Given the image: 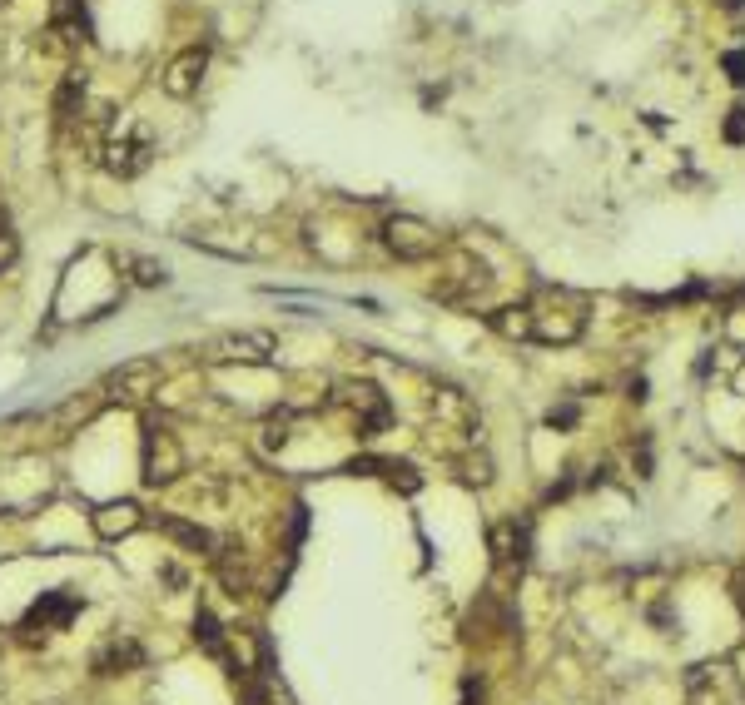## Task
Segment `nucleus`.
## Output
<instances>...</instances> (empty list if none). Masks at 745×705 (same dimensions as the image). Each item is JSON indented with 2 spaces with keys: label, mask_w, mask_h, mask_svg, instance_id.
Masks as SVG:
<instances>
[{
  "label": "nucleus",
  "mask_w": 745,
  "mask_h": 705,
  "mask_svg": "<svg viewBox=\"0 0 745 705\" xmlns=\"http://www.w3.org/2000/svg\"><path fill=\"white\" fill-rule=\"evenodd\" d=\"M378 239H383V249H388L393 259H403V264H428V259H438L447 249L438 224H428V219H418V214H388L383 229H378Z\"/></svg>",
  "instance_id": "nucleus-1"
},
{
  "label": "nucleus",
  "mask_w": 745,
  "mask_h": 705,
  "mask_svg": "<svg viewBox=\"0 0 745 705\" xmlns=\"http://www.w3.org/2000/svg\"><path fill=\"white\" fill-rule=\"evenodd\" d=\"M140 472H145V487H169V482H179V472H184V447H179V437L169 432L164 418H145Z\"/></svg>",
  "instance_id": "nucleus-2"
},
{
  "label": "nucleus",
  "mask_w": 745,
  "mask_h": 705,
  "mask_svg": "<svg viewBox=\"0 0 745 705\" xmlns=\"http://www.w3.org/2000/svg\"><path fill=\"white\" fill-rule=\"evenodd\" d=\"M204 358H209V363H249V368H264V363H274V338L259 333V328L219 333V338L204 343Z\"/></svg>",
  "instance_id": "nucleus-3"
},
{
  "label": "nucleus",
  "mask_w": 745,
  "mask_h": 705,
  "mask_svg": "<svg viewBox=\"0 0 745 705\" xmlns=\"http://www.w3.org/2000/svg\"><path fill=\"white\" fill-rule=\"evenodd\" d=\"M100 154H105V169L115 179H135V174H145L149 159H154V135H149L145 125H130V130L110 135Z\"/></svg>",
  "instance_id": "nucleus-4"
},
{
  "label": "nucleus",
  "mask_w": 745,
  "mask_h": 705,
  "mask_svg": "<svg viewBox=\"0 0 745 705\" xmlns=\"http://www.w3.org/2000/svg\"><path fill=\"white\" fill-rule=\"evenodd\" d=\"M204 70H209V45H189V50H179V55L164 65L159 90H164L169 100H194L199 85H204Z\"/></svg>",
  "instance_id": "nucleus-5"
},
{
  "label": "nucleus",
  "mask_w": 745,
  "mask_h": 705,
  "mask_svg": "<svg viewBox=\"0 0 745 705\" xmlns=\"http://www.w3.org/2000/svg\"><path fill=\"white\" fill-rule=\"evenodd\" d=\"M110 398L115 403H149L154 393H159V363L154 358H130V363H120L115 373H110Z\"/></svg>",
  "instance_id": "nucleus-6"
},
{
  "label": "nucleus",
  "mask_w": 745,
  "mask_h": 705,
  "mask_svg": "<svg viewBox=\"0 0 745 705\" xmlns=\"http://www.w3.org/2000/svg\"><path fill=\"white\" fill-rule=\"evenodd\" d=\"M140 666H145V646H140L130 631L105 636V641L95 646V656H90V671H95V676H130V671H140Z\"/></svg>",
  "instance_id": "nucleus-7"
},
{
  "label": "nucleus",
  "mask_w": 745,
  "mask_h": 705,
  "mask_svg": "<svg viewBox=\"0 0 745 705\" xmlns=\"http://www.w3.org/2000/svg\"><path fill=\"white\" fill-rule=\"evenodd\" d=\"M338 403L353 413L358 437H373L378 427H388V398H383L373 383H343V388H338Z\"/></svg>",
  "instance_id": "nucleus-8"
},
{
  "label": "nucleus",
  "mask_w": 745,
  "mask_h": 705,
  "mask_svg": "<svg viewBox=\"0 0 745 705\" xmlns=\"http://www.w3.org/2000/svg\"><path fill=\"white\" fill-rule=\"evenodd\" d=\"M85 40H90V10H85V0H55L50 5V45L80 50Z\"/></svg>",
  "instance_id": "nucleus-9"
},
{
  "label": "nucleus",
  "mask_w": 745,
  "mask_h": 705,
  "mask_svg": "<svg viewBox=\"0 0 745 705\" xmlns=\"http://www.w3.org/2000/svg\"><path fill=\"white\" fill-rule=\"evenodd\" d=\"M194 641H199V651H204V656H214V661H219L234 681H244V676H249V666H239V661H234V651H229V636H224L219 616H214V611H204V606H199V616H194Z\"/></svg>",
  "instance_id": "nucleus-10"
},
{
  "label": "nucleus",
  "mask_w": 745,
  "mask_h": 705,
  "mask_svg": "<svg viewBox=\"0 0 745 705\" xmlns=\"http://www.w3.org/2000/svg\"><path fill=\"white\" fill-rule=\"evenodd\" d=\"M80 611V596L75 591H45L30 611H25V626L20 631H60V626H70V616Z\"/></svg>",
  "instance_id": "nucleus-11"
},
{
  "label": "nucleus",
  "mask_w": 745,
  "mask_h": 705,
  "mask_svg": "<svg viewBox=\"0 0 745 705\" xmlns=\"http://www.w3.org/2000/svg\"><path fill=\"white\" fill-rule=\"evenodd\" d=\"M527 527L522 522H497L492 532H487V547H492V562L507 566V571H522L527 566Z\"/></svg>",
  "instance_id": "nucleus-12"
},
{
  "label": "nucleus",
  "mask_w": 745,
  "mask_h": 705,
  "mask_svg": "<svg viewBox=\"0 0 745 705\" xmlns=\"http://www.w3.org/2000/svg\"><path fill=\"white\" fill-rule=\"evenodd\" d=\"M145 527V512L135 507V502H105L100 512H95V532L105 537V542H120V537H130V532H140Z\"/></svg>",
  "instance_id": "nucleus-13"
},
{
  "label": "nucleus",
  "mask_w": 745,
  "mask_h": 705,
  "mask_svg": "<svg viewBox=\"0 0 745 705\" xmlns=\"http://www.w3.org/2000/svg\"><path fill=\"white\" fill-rule=\"evenodd\" d=\"M154 527H159L164 537H174L179 547L199 552V557H214V552H219V537H214L209 527H199V522H184V517H154Z\"/></svg>",
  "instance_id": "nucleus-14"
},
{
  "label": "nucleus",
  "mask_w": 745,
  "mask_h": 705,
  "mask_svg": "<svg viewBox=\"0 0 745 705\" xmlns=\"http://www.w3.org/2000/svg\"><path fill=\"white\" fill-rule=\"evenodd\" d=\"M85 95H90L85 70H70V75L60 80V90H55V120H60V125H75L80 110H85Z\"/></svg>",
  "instance_id": "nucleus-15"
},
{
  "label": "nucleus",
  "mask_w": 745,
  "mask_h": 705,
  "mask_svg": "<svg viewBox=\"0 0 745 705\" xmlns=\"http://www.w3.org/2000/svg\"><path fill=\"white\" fill-rule=\"evenodd\" d=\"M125 264L135 269L130 279L140 283V288H159V283L169 279V269H164V264H154V259H125Z\"/></svg>",
  "instance_id": "nucleus-16"
},
{
  "label": "nucleus",
  "mask_w": 745,
  "mask_h": 705,
  "mask_svg": "<svg viewBox=\"0 0 745 705\" xmlns=\"http://www.w3.org/2000/svg\"><path fill=\"white\" fill-rule=\"evenodd\" d=\"M15 254H20V239H15V229H10V214L0 209V274L15 264Z\"/></svg>",
  "instance_id": "nucleus-17"
},
{
  "label": "nucleus",
  "mask_w": 745,
  "mask_h": 705,
  "mask_svg": "<svg viewBox=\"0 0 745 705\" xmlns=\"http://www.w3.org/2000/svg\"><path fill=\"white\" fill-rule=\"evenodd\" d=\"M289 427H294V413H274V418L264 423V447H269V452L284 447V442H289Z\"/></svg>",
  "instance_id": "nucleus-18"
},
{
  "label": "nucleus",
  "mask_w": 745,
  "mask_h": 705,
  "mask_svg": "<svg viewBox=\"0 0 745 705\" xmlns=\"http://www.w3.org/2000/svg\"><path fill=\"white\" fill-rule=\"evenodd\" d=\"M552 427H572L577 423V408H552V418H547Z\"/></svg>",
  "instance_id": "nucleus-19"
},
{
  "label": "nucleus",
  "mask_w": 745,
  "mask_h": 705,
  "mask_svg": "<svg viewBox=\"0 0 745 705\" xmlns=\"http://www.w3.org/2000/svg\"><path fill=\"white\" fill-rule=\"evenodd\" d=\"M462 705H482V681H462Z\"/></svg>",
  "instance_id": "nucleus-20"
},
{
  "label": "nucleus",
  "mask_w": 745,
  "mask_h": 705,
  "mask_svg": "<svg viewBox=\"0 0 745 705\" xmlns=\"http://www.w3.org/2000/svg\"><path fill=\"white\" fill-rule=\"evenodd\" d=\"M726 70H731V80H745V55H741V50H731V55H726Z\"/></svg>",
  "instance_id": "nucleus-21"
},
{
  "label": "nucleus",
  "mask_w": 745,
  "mask_h": 705,
  "mask_svg": "<svg viewBox=\"0 0 745 705\" xmlns=\"http://www.w3.org/2000/svg\"><path fill=\"white\" fill-rule=\"evenodd\" d=\"M731 115H736V120H731V125H726V135H731V140H745V110H731Z\"/></svg>",
  "instance_id": "nucleus-22"
}]
</instances>
